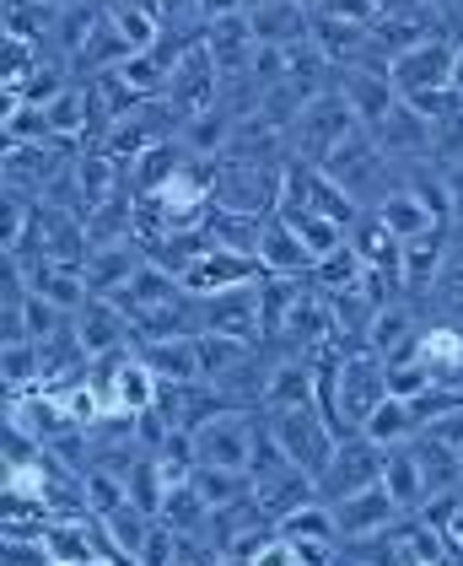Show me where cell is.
Returning <instances> with one entry per match:
<instances>
[{
	"mask_svg": "<svg viewBox=\"0 0 463 566\" xmlns=\"http://www.w3.org/2000/svg\"><path fill=\"white\" fill-rule=\"evenodd\" d=\"M350 130H367V125L350 114V103H345V92L339 87L307 97V108L296 114L292 135H286V140H292V163H313V168H324V163H329V151H335Z\"/></svg>",
	"mask_w": 463,
	"mask_h": 566,
	"instance_id": "cell-1",
	"label": "cell"
},
{
	"mask_svg": "<svg viewBox=\"0 0 463 566\" xmlns=\"http://www.w3.org/2000/svg\"><path fill=\"white\" fill-rule=\"evenodd\" d=\"M270 432L275 442L286 448V459H292L302 475H324L329 470V459H335L339 448V432L324 421V410L318 405H302V410H270Z\"/></svg>",
	"mask_w": 463,
	"mask_h": 566,
	"instance_id": "cell-2",
	"label": "cell"
},
{
	"mask_svg": "<svg viewBox=\"0 0 463 566\" xmlns=\"http://www.w3.org/2000/svg\"><path fill=\"white\" fill-rule=\"evenodd\" d=\"M382 464H388V448H378V442H372L367 432L339 437L329 470L318 475V502H345V496H356V491L378 485V480H382Z\"/></svg>",
	"mask_w": 463,
	"mask_h": 566,
	"instance_id": "cell-3",
	"label": "cell"
},
{
	"mask_svg": "<svg viewBox=\"0 0 463 566\" xmlns=\"http://www.w3.org/2000/svg\"><path fill=\"white\" fill-rule=\"evenodd\" d=\"M253 437H259V421L243 416V410H221L206 427H194V459L211 464V470H243L249 475L253 464ZM194 464V470H200Z\"/></svg>",
	"mask_w": 463,
	"mask_h": 566,
	"instance_id": "cell-4",
	"label": "cell"
},
{
	"mask_svg": "<svg viewBox=\"0 0 463 566\" xmlns=\"http://www.w3.org/2000/svg\"><path fill=\"white\" fill-rule=\"evenodd\" d=\"M388 71H393V87H399V97L448 92V87H453V71H459V44L431 33V39H421L410 54H399Z\"/></svg>",
	"mask_w": 463,
	"mask_h": 566,
	"instance_id": "cell-5",
	"label": "cell"
},
{
	"mask_svg": "<svg viewBox=\"0 0 463 566\" xmlns=\"http://www.w3.org/2000/svg\"><path fill=\"white\" fill-rule=\"evenodd\" d=\"M339 92H345V103H350V114L367 125V130H378L382 119L399 108V87H393V71L378 65V60H356V65H339Z\"/></svg>",
	"mask_w": 463,
	"mask_h": 566,
	"instance_id": "cell-6",
	"label": "cell"
},
{
	"mask_svg": "<svg viewBox=\"0 0 463 566\" xmlns=\"http://www.w3.org/2000/svg\"><path fill=\"white\" fill-rule=\"evenodd\" d=\"M382 168H393V163L382 157V146H378V135H372V130H350L335 151H329V163H324V174L339 178L356 200H372V195H378V174H382ZM378 200H382V195H378Z\"/></svg>",
	"mask_w": 463,
	"mask_h": 566,
	"instance_id": "cell-7",
	"label": "cell"
},
{
	"mask_svg": "<svg viewBox=\"0 0 463 566\" xmlns=\"http://www.w3.org/2000/svg\"><path fill=\"white\" fill-rule=\"evenodd\" d=\"M264 264L259 254H238V249H211L206 260H194L183 270V286L189 297H221V292H238V286H264Z\"/></svg>",
	"mask_w": 463,
	"mask_h": 566,
	"instance_id": "cell-8",
	"label": "cell"
},
{
	"mask_svg": "<svg viewBox=\"0 0 463 566\" xmlns=\"http://www.w3.org/2000/svg\"><path fill=\"white\" fill-rule=\"evenodd\" d=\"M329 507H335L339 539H367V534H382V528H393L404 518V507L393 502V491L382 480L367 485V491H356V496H345V502H329Z\"/></svg>",
	"mask_w": 463,
	"mask_h": 566,
	"instance_id": "cell-9",
	"label": "cell"
},
{
	"mask_svg": "<svg viewBox=\"0 0 463 566\" xmlns=\"http://www.w3.org/2000/svg\"><path fill=\"white\" fill-rule=\"evenodd\" d=\"M76 340H82V350L92 361L108 356V350H129V340H135V318H129L114 297H86V307L76 313Z\"/></svg>",
	"mask_w": 463,
	"mask_h": 566,
	"instance_id": "cell-10",
	"label": "cell"
},
{
	"mask_svg": "<svg viewBox=\"0 0 463 566\" xmlns=\"http://www.w3.org/2000/svg\"><path fill=\"white\" fill-rule=\"evenodd\" d=\"M259 329H264L259 286H238V292H221V297H200V335H238V340H253Z\"/></svg>",
	"mask_w": 463,
	"mask_h": 566,
	"instance_id": "cell-11",
	"label": "cell"
},
{
	"mask_svg": "<svg viewBox=\"0 0 463 566\" xmlns=\"http://www.w3.org/2000/svg\"><path fill=\"white\" fill-rule=\"evenodd\" d=\"M71 168L65 140H39V146H6V189H28L43 195L54 178Z\"/></svg>",
	"mask_w": 463,
	"mask_h": 566,
	"instance_id": "cell-12",
	"label": "cell"
},
{
	"mask_svg": "<svg viewBox=\"0 0 463 566\" xmlns=\"http://www.w3.org/2000/svg\"><path fill=\"white\" fill-rule=\"evenodd\" d=\"M146 243L140 238H125V243H103V249H92L86 254V286H92V297H119L129 281L140 275V264H146V254H140Z\"/></svg>",
	"mask_w": 463,
	"mask_h": 566,
	"instance_id": "cell-13",
	"label": "cell"
},
{
	"mask_svg": "<svg viewBox=\"0 0 463 566\" xmlns=\"http://www.w3.org/2000/svg\"><path fill=\"white\" fill-rule=\"evenodd\" d=\"M259 264H264V275H286V281H296V275H313V254H307V243L296 238V227L281 211H270L264 217V232H259Z\"/></svg>",
	"mask_w": 463,
	"mask_h": 566,
	"instance_id": "cell-14",
	"label": "cell"
},
{
	"mask_svg": "<svg viewBox=\"0 0 463 566\" xmlns=\"http://www.w3.org/2000/svg\"><path fill=\"white\" fill-rule=\"evenodd\" d=\"M206 49H211L215 71H221L227 82L249 76L253 49H259V39H253V22L243 17V11H238V17H221V22H206Z\"/></svg>",
	"mask_w": 463,
	"mask_h": 566,
	"instance_id": "cell-15",
	"label": "cell"
},
{
	"mask_svg": "<svg viewBox=\"0 0 463 566\" xmlns=\"http://www.w3.org/2000/svg\"><path fill=\"white\" fill-rule=\"evenodd\" d=\"M372 135H378L382 157H388V163H399V168L431 151V119H425L421 108H410L404 97H399V108H393V114H388Z\"/></svg>",
	"mask_w": 463,
	"mask_h": 566,
	"instance_id": "cell-16",
	"label": "cell"
},
{
	"mask_svg": "<svg viewBox=\"0 0 463 566\" xmlns=\"http://www.w3.org/2000/svg\"><path fill=\"white\" fill-rule=\"evenodd\" d=\"M22 270H28V286H33V297H43V303H54V307H65V313H82L86 297H92L82 264L33 260V264H22Z\"/></svg>",
	"mask_w": 463,
	"mask_h": 566,
	"instance_id": "cell-17",
	"label": "cell"
},
{
	"mask_svg": "<svg viewBox=\"0 0 463 566\" xmlns=\"http://www.w3.org/2000/svg\"><path fill=\"white\" fill-rule=\"evenodd\" d=\"M146 356V367L162 384H206V356H200V335H178V340H146L135 346Z\"/></svg>",
	"mask_w": 463,
	"mask_h": 566,
	"instance_id": "cell-18",
	"label": "cell"
},
{
	"mask_svg": "<svg viewBox=\"0 0 463 566\" xmlns=\"http://www.w3.org/2000/svg\"><path fill=\"white\" fill-rule=\"evenodd\" d=\"M200 356H206V384L211 389H232L243 373L259 367V350L253 340H238V335H200Z\"/></svg>",
	"mask_w": 463,
	"mask_h": 566,
	"instance_id": "cell-19",
	"label": "cell"
},
{
	"mask_svg": "<svg viewBox=\"0 0 463 566\" xmlns=\"http://www.w3.org/2000/svg\"><path fill=\"white\" fill-rule=\"evenodd\" d=\"M194 163V151L172 135V140H157V146H146L135 163H129V184H135V195H157L162 184H172V178L183 174Z\"/></svg>",
	"mask_w": 463,
	"mask_h": 566,
	"instance_id": "cell-20",
	"label": "cell"
},
{
	"mask_svg": "<svg viewBox=\"0 0 463 566\" xmlns=\"http://www.w3.org/2000/svg\"><path fill=\"white\" fill-rule=\"evenodd\" d=\"M378 217H382V227L399 238V243H410V238H425V232H436L442 221H436V211L425 206L415 189H404V184H393L388 195L378 200Z\"/></svg>",
	"mask_w": 463,
	"mask_h": 566,
	"instance_id": "cell-21",
	"label": "cell"
},
{
	"mask_svg": "<svg viewBox=\"0 0 463 566\" xmlns=\"http://www.w3.org/2000/svg\"><path fill=\"white\" fill-rule=\"evenodd\" d=\"M313 44L329 65H356L367 49H372V28L361 22H335V17H318L313 11Z\"/></svg>",
	"mask_w": 463,
	"mask_h": 566,
	"instance_id": "cell-22",
	"label": "cell"
},
{
	"mask_svg": "<svg viewBox=\"0 0 463 566\" xmlns=\"http://www.w3.org/2000/svg\"><path fill=\"white\" fill-rule=\"evenodd\" d=\"M421 361L431 367L436 384L463 389V329H453V324H425L421 329Z\"/></svg>",
	"mask_w": 463,
	"mask_h": 566,
	"instance_id": "cell-23",
	"label": "cell"
},
{
	"mask_svg": "<svg viewBox=\"0 0 463 566\" xmlns=\"http://www.w3.org/2000/svg\"><path fill=\"white\" fill-rule=\"evenodd\" d=\"M415 340H421V329H415V313L404 303H388L372 313V324H367V346L378 350L382 361L388 356H404V350H415Z\"/></svg>",
	"mask_w": 463,
	"mask_h": 566,
	"instance_id": "cell-24",
	"label": "cell"
},
{
	"mask_svg": "<svg viewBox=\"0 0 463 566\" xmlns=\"http://www.w3.org/2000/svg\"><path fill=\"white\" fill-rule=\"evenodd\" d=\"M382 485L393 491V502H399L404 513H421V507H425V475H421V459H415V448H410V442L388 448Z\"/></svg>",
	"mask_w": 463,
	"mask_h": 566,
	"instance_id": "cell-25",
	"label": "cell"
},
{
	"mask_svg": "<svg viewBox=\"0 0 463 566\" xmlns=\"http://www.w3.org/2000/svg\"><path fill=\"white\" fill-rule=\"evenodd\" d=\"M442 264H448V232H425L404 243V292H425L442 281Z\"/></svg>",
	"mask_w": 463,
	"mask_h": 566,
	"instance_id": "cell-26",
	"label": "cell"
},
{
	"mask_svg": "<svg viewBox=\"0 0 463 566\" xmlns=\"http://www.w3.org/2000/svg\"><path fill=\"white\" fill-rule=\"evenodd\" d=\"M361 432L372 437L378 448H399V442H410V437H421V416H415V405L410 399H399V394H388L378 410L367 416V427Z\"/></svg>",
	"mask_w": 463,
	"mask_h": 566,
	"instance_id": "cell-27",
	"label": "cell"
},
{
	"mask_svg": "<svg viewBox=\"0 0 463 566\" xmlns=\"http://www.w3.org/2000/svg\"><path fill=\"white\" fill-rule=\"evenodd\" d=\"M211 502L200 496V485H194V475L189 480H172L168 485V502H162V523L168 528H178V534H200V528H211Z\"/></svg>",
	"mask_w": 463,
	"mask_h": 566,
	"instance_id": "cell-28",
	"label": "cell"
},
{
	"mask_svg": "<svg viewBox=\"0 0 463 566\" xmlns=\"http://www.w3.org/2000/svg\"><path fill=\"white\" fill-rule=\"evenodd\" d=\"M275 211L296 227V238L307 243V254H313V260H329L335 249H345V243H350V232H345L339 221L318 217V211H302V206H275Z\"/></svg>",
	"mask_w": 463,
	"mask_h": 566,
	"instance_id": "cell-29",
	"label": "cell"
},
{
	"mask_svg": "<svg viewBox=\"0 0 463 566\" xmlns=\"http://www.w3.org/2000/svg\"><path fill=\"white\" fill-rule=\"evenodd\" d=\"M49 130H54V140H76V135H86L92 125H97V108H92V87H65L49 108Z\"/></svg>",
	"mask_w": 463,
	"mask_h": 566,
	"instance_id": "cell-30",
	"label": "cell"
},
{
	"mask_svg": "<svg viewBox=\"0 0 463 566\" xmlns=\"http://www.w3.org/2000/svg\"><path fill=\"white\" fill-rule=\"evenodd\" d=\"M361 281H367V260H361L350 243L335 249L329 260L313 264V286H318V292H356Z\"/></svg>",
	"mask_w": 463,
	"mask_h": 566,
	"instance_id": "cell-31",
	"label": "cell"
},
{
	"mask_svg": "<svg viewBox=\"0 0 463 566\" xmlns=\"http://www.w3.org/2000/svg\"><path fill=\"white\" fill-rule=\"evenodd\" d=\"M0 130H6V146H39V140H54L49 114H43L39 103H6Z\"/></svg>",
	"mask_w": 463,
	"mask_h": 566,
	"instance_id": "cell-32",
	"label": "cell"
},
{
	"mask_svg": "<svg viewBox=\"0 0 463 566\" xmlns=\"http://www.w3.org/2000/svg\"><path fill=\"white\" fill-rule=\"evenodd\" d=\"M275 534H281V539H339L335 507H329V502H307V507H296L292 518L275 523Z\"/></svg>",
	"mask_w": 463,
	"mask_h": 566,
	"instance_id": "cell-33",
	"label": "cell"
},
{
	"mask_svg": "<svg viewBox=\"0 0 463 566\" xmlns=\"http://www.w3.org/2000/svg\"><path fill=\"white\" fill-rule=\"evenodd\" d=\"M431 157H436V168H463V108L453 119L431 125Z\"/></svg>",
	"mask_w": 463,
	"mask_h": 566,
	"instance_id": "cell-34",
	"label": "cell"
},
{
	"mask_svg": "<svg viewBox=\"0 0 463 566\" xmlns=\"http://www.w3.org/2000/svg\"><path fill=\"white\" fill-rule=\"evenodd\" d=\"M0 566H54V556H49L43 534H6Z\"/></svg>",
	"mask_w": 463,
	"mask_h": 566,
	"instance_id": "cell-35",
	"label": "cell"
},
{
	"mask_svg": "<svg viewBox=\"0 0 463 566\" xmlns=\"http://www.w3.org/2000/svg\"><path fill=\"white\" fill-rule=\"evenodd\" d=\"M65 87H71V82H65L54 65H39V71L28 76V87H22V103H39V108H49V103H54Z\"/></svg>",
	"mask_w": 463,
	"mask_h": 566,
	"instance_id": "cell-36",
	"label": "cell"
},
{
	"mask_svg": "<svg viewBox=\"0 0 463 566\" xmlns=\"http://www.w3.org/2000/svg\"><path fill=\"white\" fill-rule=\"evenodd\" d=\"M436 307H442V318L463 329V270H442V281H436Z\"/></svg>",
	"mask_w": 463,
	"mask_h": 566,
	"instance_id": "cell-37",
	"label": "cell"
},
{
	"mask_svg": "<svg viewBox=\"0 0 463 566\" xmlns=\"http://www.w3.org/2000/svg\"><path fill=\"white\" fill-rule=\"evenodd\" d=\"M172 562H178V528H168V523L157 518L146 551H140V566H172Z\"/></svg>",
	"mask_w": 463,
	"mask_h": 566,
	"instance_id": "cell-38",
	"label": "cell"
},
{
	"mask_svg": "<svg viewBox=\"0 0 463 566\" xmlns=\"http://www.w3.org/2000/svg\"><path fill=\"white\" fill-rule=\"evenodd\" d=\"M318 17H335V22H361V28H372V22H378V0H324V6H318Z\"/></svg>",
	"mask_w": 463,
	"mask_h": 566,
	"instance_id": "cell-39",
	"label": "cell"
},
{
	"mask_svg": "<svg viewBox=\"0 0 463 566\" xmlns=\"http://www.w3.org/2000/svg\"><path fill=\"white\" fill-rule=\"evenodd\" d=\"M200 6V22H221V17H238L243 0H194Z\"/></svg>",
	"mask_w": 463,
	"mask_h": 566,
	"instance_id": "cell-40",
	"label": "cell"
},
{
	"mask_svg": "<svg viewBox=\"0 0 463 566\" xmlns=\"http://www.w3.org/2000/svg\"><path fill=\"white\" fill-rule=\"evenodd\" d=\"M448 174V200H453V221H463V168H442Z\"/></svg>",
	"mask_w": 463,
	"mask_h": 566,
	"instance_id": "cell-41",
	"label": "cell"
},
{
	"mask_svg": "<svg viewBox=\"0 0 463 566\" xmlns=\"http://www.w3.org/2000/svg\"><path fill=\"white\" fill-rule=\"evenodd\" d=\"M453 87L463 92V44H459V71H453Z\"/></svg>",
	"mask_w": 463,
	"mask_h": 566,
	"instance_id": "cell-42",
	"label": "cell"
},
{
	"mask_svg": "<svg viewBox=\"0 0 463 566\" xmlns=\"http://www.w3.org/2000/svg\"><path fill=\"white\" fill-rule=\"evenodd\" d=\"M264 6H275V0H243V11H264Z\"/></svg>",
	"mask_w": 463,
	"mask_h": 566,
	"instance_id": "cell-43",
	"label": "cell"
},
{
	"mask_svg": "<svg viewBox=\"0 0 463 566\" xmlns=\"http://www.w3.org/2000/svg\"><path fill=\"white\" fill-rule=\"evenodd\" d=\"M296 6H302V11H318V6H324V0H296Z\"/></svg>",
	"mask_w": 463,
	"mask_h": 566,
	"instance_id": "cell-44",
	"label": "cell"
},
{
	"mask_svg": "<svg viewBox=\"0 0 463 566\" xmlns=\"http://www.w3.org/2000/svg\"><path fill=\"white\" fill-rule=\"evenodd\" d=\"M425 566H442V562H425Z\"/></svg>",
	"mask_w": 463,
	"mask_h": 566,
	"instance_id": "cell-45",
	"label": "cell"
},
{
	"mask_svg": "<svg viewBox=\"0 0 463 566\" xmlns=\"http://www.w3.org/2000/svg\"><path fill=\"white\" fill-rule=\"evenodd\" d=\"M442 566H459V562H442Z\"/></svg>",
	"mask_w": 463,
	"mask_h": 566,
	"instance_id": "cell-46",
	"label": "cell"
}]
</instances>
